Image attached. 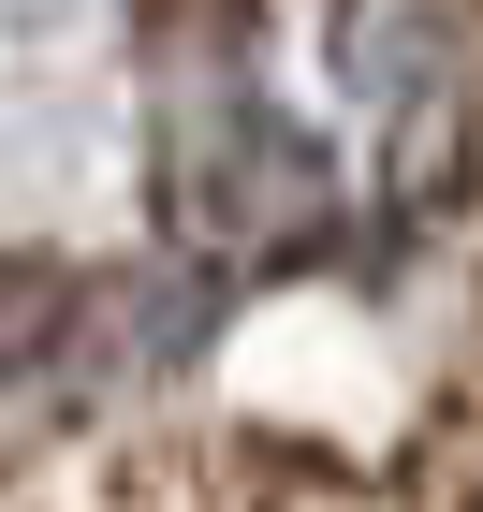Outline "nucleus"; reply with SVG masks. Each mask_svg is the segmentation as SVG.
I'll list each match as a JSON object with an SVG mask.
<instances>
[{"label":"nucleus","mask_w":483,"mask_h":512,"mask_svg":"<svg viewBox=\"0 0 483 512\" xmlns=\"http://www.w3.org/2000/svg\"><path fill=\"white\" fill-rule=\"evenodd\" d=\"M337 88H352L410 205L483 176V0H337Z\"/></svg>","instance_id":"1"}]
</instances>
